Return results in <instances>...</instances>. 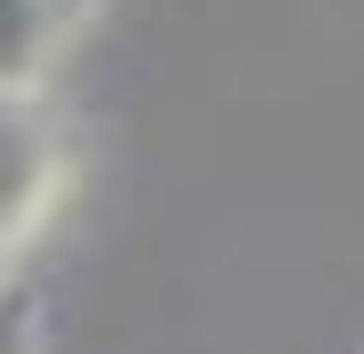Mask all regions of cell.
<instances>
[{"instance_id":"6da1fadb","label":"cell","mask_w":364,"mask_h":354,"mask_svg":"<svg viewBox=\"0 0 364 354\" xmlns=\"http://www.w3.org/2000/svg\"><path fill=\"white\" fill-rule=\"evenodd\" d=\"M51 193H61L51 122H41L31 102H11V132H0V223H11V243H31V223L51 213Z\"/></svg>"},{"instance_id":"7a4b0ae2","label":"cell","mask_w":364,"mask_h":354,"mask_svg":"<svg viewBox=\"0 0 364 354\" xmlns=\"http://www.w3.org/2000/svg\"><path fill=\"white\" fill-rule=\"evenodd\" d=\"M91 0H11V81H31L41 61L61 51V31H81Z\"/></svg>"}]
</instances>
